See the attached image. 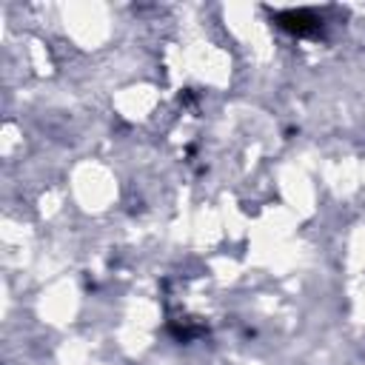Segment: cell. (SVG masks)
I'll list each match as a JSON object with an SVG mask.
<instances>
[{"mask_svg":"<svg viewBox=\"0 0 365 365\" xmlns=\"http://www.w3.org/2000/svg\"><path fill=\"white\" fill-rule=\"evenodd\" d=\"M274 26L288 31L291 37H319L325 31V20L317 9H285V11H274L271 14Z\"/></svg>","mask_w":365,"mask_h":365,"instance_id":"1","label":"cell"}]
</instances>
